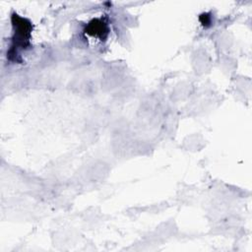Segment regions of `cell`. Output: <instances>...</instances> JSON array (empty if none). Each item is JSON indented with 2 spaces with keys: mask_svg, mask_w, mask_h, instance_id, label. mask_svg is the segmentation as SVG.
Listing matches in <instances>:
<instances>
[{
  "mask_svg": "<svg viewBox=\"0 0 252 252\" xmlns=\"http://www.w3.org/2000/svg\"><path fill=\"white\" fill-rule=\"evenodd\" d=\"M86 32L89 35L103 38L105 36V34L107 33V27H106L105 23H103L101 20L95 19V20H93L89 24V26L86 30Z\"/></svg>",
  "mask_w": 252,
  "mask_h": 252,
  "instance_id": "6da1fadb",
  "label": "cell"
}]
</instances>
